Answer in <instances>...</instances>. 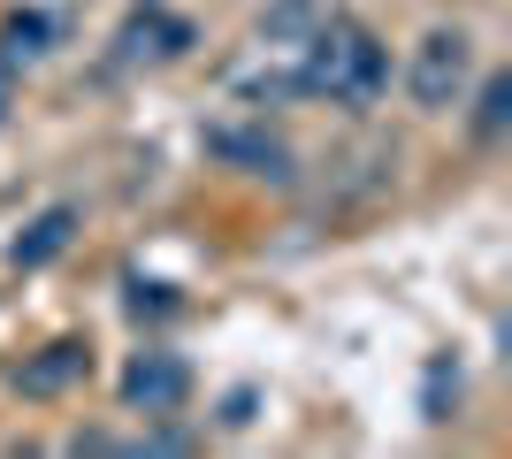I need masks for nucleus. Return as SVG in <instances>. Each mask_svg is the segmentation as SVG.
Instances as JSON below:
<instances>
[{
	"label": "nucleus",
	"mask_w": 512,
	"mask_h": 459,
	"mask_svg": "<svg viewBox=\"0 0 512 459\" xmlns=\"http://www.w3.org/2000/svg\"><path fill=\"white\" fill-rule=\"evenodd\" d=\"M505 123H512V77L497 69L490 85H482V108H474V138L490 146V138H505Z\"/></svg>",
	"instance_id": "8"
},
{
	"label": "nucleus",
	"mask_w": 512,
	"mask_h": 459,
	"mask_svg": "<svg viewBox=\"0 0 512 459\" xmlns=\"http://www.w3.org/2000/svg\"><path fill=\"white\" fill-rule=\"evenodd\" d=\"M169 284H130V314H169Z\"/></svg>",
	"instance_id": "10"
},
{
	"label": "nucleus",
	"mask_w": 512,
	"mask_h": 459,
	"mask_svg": "<svg viewBox=\"0 0 512 459\" xmlns=\"http://www.w3.org/2000/svg\"><path fill=\"white\" fill-rule=\"evenodd\" d=\"M467 69H474L467 31H428V39L413 46L406 92L421 100V108H459V92H467Z\"/></svg>",
	"instance_id": "2"
},
{
	"label": "nucleus",
	"mask_w": 512,
	"mask_h": 459,
	"mask_svg": "<svg viewBox=\"0 0 512 459\" xmlns=\"http://www.w3.org/2000/svg\"><path fill=\"white\" fill-rule=\"evenodd\" d=\"M69 245H77V207H46V215H31V230H23L16 245H8V261L31 276V268H46V261H62Z\"/></svg>",
	"instance_id": "6"
},
{
	"label": "nucleus",
	"mask_w": 512,
	"mask_h": 459,
	"mask_svg": "<svg viewBox=\"0 0 512 459\" xmlns=\"http://www.w3.org/2000/svg\"><path fill=\"white\" fill-rule=\"evenodd\" d=\"M291 54H299V62H291L283 85H291V92H314V100H337V108H375L383 85H390L383 39L360 31V23H344L337 8H329V16H321Z\"/></svg>",
	"instance_id": "1"
},
{
	"label": "nucleus",
	"mask_w": 512,
	"mask_h": 459,
	"mask_svg": "<svg viewBox=\"0 0 512 459\" xmlns=\"http://www.w3.org/2000/svg\"><path fill=\"white\" fill-rule=\"evenodd\" d=\"M8 108H16V62H0V123H8Z\"/></svg>",
	"instance_id": "11"
},
{
	"label": "nucleus",
	"mask_w": 512,
	"mask_h": 459,
	"mask_svg": "<svg viewBox=\"0 0 512 459\" xmlns=\"http://www.w3.org/2000/svg\"><path fill=\"white\" fill-rule=\"evenodd\" d=\"M222 161H245L253 176H276V184H291V153L276 146V138H260V131H214L207 138Z\"/></svg>",
	"instance_id": "7"
},
{
	"label": "nucleus",
	"mask_w": 512,
	"mask_h": 459,
	"mask_svg": "<svg viewBox=\"0 0 512 459\" xmlns=\"http://www.w3.org/2000/svg\"><path fill=\"white\" fill-rule=\"evenodd\" d=\"M184 398H192V368L176 352H138L123 368V406H138V414H176Z\"/></svg>",
	"instance_id": "3"
},
{
	"label": "nucleus",
	"mask_w": 512,
	"mask_h": 459,
	"mask_svg": "<svg viewBox=\"0 0 512 459\" xmlns=\"http://www.w3.org/2000/svg\"><path fill=\"white\" fill-rule=\"evenodd\" d=\"M192 23L184 16H161V8H146V16H130L123 31H115V62H176V54H192Z\"/></svg>",
	"instance_id": "4"
},
{
	"label": "nucleus",
	"mask_w": 512,
	"mask_h": 459,
	"mask_svg": "<svg viewBox=\"0 0 512 459\" xmlns=\"http://www.w3.org/2000/svg\"><path fill=\"white\" fill-rule=\"evenodd\" d=\"M85 375H92V345H85V337H54L39 360H23V368H16V391L23 398H62L69 383H85Z\"/></svg>",
	"instance_id": "5"
},
{
	"label": "nucleus",
	"mask_w": 512,
	"mask_h": 459,
	"mask_svg": "<svg viewBox=\"0 0 512 459\" xmlns=\"http://www.w3.org/2000/svg\"><path fill=\"white\" fill-rule=\"evenodd\" d=\"M46 39H54V23H46V16H8V31H0V62H16V54H39Z\"/></svg>",
	"instance_id": "9"
}]
</instances>
